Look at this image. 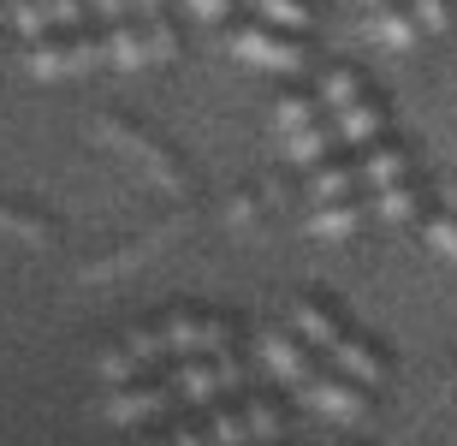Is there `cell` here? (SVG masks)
Listing matches in <instances>:
<instances>
[{"label": "cell", "instance_id": "obj_4", "mask_svg": "<svg viewBox=\"0 0 457 446\" xmlns=\"http://www.w3.org/2000/svg\"><path fill=\"white\" fill-rule=\"evenodd\" d=\"M172 387H179L185 405L214 411L220 393H237V387H244V363H237L232 351H220V358H185V363H172Z\"/></svg>", "mask_w": 457, "mask_h": 446}, {"label": "cell", "instance_id": "obj_10", "mask_svg": "<svg viewBox=\"0 0 457 446\" xmlns=\"http://www.w3.org/2000/svg\"><path fill=\"white\" fill-rule=\"evenodd\" d=\"M291 333H297L309 351H321V358H333L339 340H345L339 316H333L327 304H315V298H297V304H291Z\"/></svg>", "mask_w": 457, "mask_h": 446}, {"label": "cell", "instance_id": "obj_7", "mask_svg": "<svg viewBox=\"0 0 457 446\" xmlns=\"http://www.w3.org/2000/svg\"><path fill=\"white\" fill-rule=\"evenodd\" d=\"M232 54L250 60V66H268V72H303V60H309L303 42H297L291 30H273V24H237Z\"/></svg>", "mask_w": 457, "mask_h": 446}, {"label": "cell", "instance_id": "obj_15", "mask_svg": "<svg viewBox=\"0 0 457 446\" xmlns=\"http://www.w3.org/2000/svg\"><path fill=\"white\" fill-rule=\"evenodd\" d=\"M362 185V173L351 167V161H321V167L309 173V190H315V203H351V190Z\"/></svg>", "mask_w": 457, "mask_h": 446}, {"label": "cell", "instance_id": "obj_14", "mask_svg": "<svg viewBox=\"0 0 457 446\" xmlns=\"http://www.w3.org/2000/svg\"><path fill=\"white\" fill-rule=\"evenodd\" d=\"M362 221H369V208H362V203H315L309 232H315V239L345 244V239H356V232H362Z\"/></svg>", "mask_w": 457, "mask_h": 446}, {"label": "cell", "instance_id": "obj_2", "mask_svg": "<svg viewBox=\"0 0 457 446\" xmlns=\"http://www.w3.org/2000/svg\"><path fill=\"white\" fill-rule=\"evenodd\" d=\"M89 66H107V36L96 30H60V36H42L24 48V72L30 78H71V72H89Z\"/></svg>", "mask_w": 457, "mask_h": 446}, {"label": "cell", "instance_id": "obj_27", "mask_svg": "<svg viewBox=\"0 0 457 446\" xmlns=\"http://www.w3.org/2000/svg\"><path fill=\"white\" fill-rule=\"evenodd\" d=\"M89 13H102L107 24H119V18L131 13V0H89Z\"/></svg>", "mask_w": 457, "mask_h": 446}, {"label": "cell", "instance_id": "obj_26", "mask_svg": "<svg viewBox=\"0 0 457 446\" xmlns=\"http://www.w3.org/2000/svg\"><path fill=\"white\" fill-rule=\"evenodd\" d=\"M190 13L203 18V24H226L232 18V0H190Z\"/></svg>", "mask_w": 457, "mask_h": 446}, {"label": "cell", "instance_id": "obj_16", "mask_svg": "<svg viewBox=\"0 0 457 446\" xmlns=\"http://www.w3.org/2000/svg\"><path fill=\"white\" fill-rule=\"evenodd\" d=\"M416 18L410 13H398V6H380V13H369V36L380 42V48H392V54H404V48H416Z\"/></svg>", "mask_w": 457, "mask_h": 446}, {"label": "cell", "instance_id": "obj_29", "mask_svg": "<svg viewBox=\"0 0 457 446\" xmlns=\"http://www.w3.org/2000/svg\"><path fill=\"white\" fill-rule=\"evenodd\" d=\"M362 6H369V13H380V6H392V0H362Z\"/></svg>", "mask_w": 457, "mask_h": 446}, {"label": "cell", "instance_id": "obj_24", "mask_svg": "<svg viewBox=\"0 0 457 446\" xmlns=\"http://www.w3.org/2000/svg\"><path fill=\"white\" fill-rule=\"evenodd\" d=\"M149 24V48H154V60H172L179 54V30H172L167 18H143Z\"/></svg>", "mask_w": 457, "mask_h": 446}, {"label": "cell", "instance_id": "obj_9", "mask_svg": "<svg viewBox=\"0 0 457 446\" xmlns=\"http://www.w3.org/2000/svg\"><path fill=\"white\" fill-rule=\"evenodd\" d=\"M84 18H89V0H6V24L18 36H30V42L78 30Z\"/></svg>", "mask_w": 457, "mask_h": 446}, {"label": "cell", "instance_id": "obj_18", "mask_svg": "<svg viewBox=\"0 0 457 446\" xmlns=\"http://www.w3.org/2000/svg\"><path fill=\"white\" fill-rule=\"evenodd\" d=\"M244 417H250V434H255V446H279V429H286V411L273 405V399H244Z\"/></svg>", "mask_w": 457, "mask_h": 446}, {"label": "cell", "instance_id": "obj_3", "mask_svg": "<svg viewBox=\"0 0 457 446\" xmlns=\"http://www.w3.org/2000/svg\"><path fill=\"white\" fill-rule=\"evenodd\" d=\"M172 405H185V399H179V387H172V375L125 381V387H107V399H102L107 423H119V429H149V423H161Z\"/></svg>", "mask_w": 457, "mask_h": 446}, {"label": "cell", "instance_id": "obj_19", "mask_svg": "<svg viewBox=\"0 0 457 446\" xmlns=\"http://www.w3.org/2000/svg\"><path fill=\"white\" fill-rule=\"evenodd\" d=\"M255 13H262V24H273V30H309L315 6H309V0H255Z\"/></svg>", "mask_w": 457, "mask_h": 446}, {"label": "cell", "instance_id": "obj_6", "mask_svg": "<svg viewBox=\"0 0 457 446\" xmlns=\"http://www.w3.org/2000/svg\"><path fill=\"white\" fill-rule=\"evenodd\" d=\"M262 369H268L279 387H291V393H303L309 381L321 375V363H315V351H309L291 327H262Z\"/></svg>", "mask_w": 457, "mask_h": 446}, {"label": "cell", "instance_id": "obj_17", "mask_svg": "<svg viewBox=\"0 0 457 446\" xmlns=\"http://www.w3.org/2000/svg\"><path fill=\"white\" fill-rule=\"evenodd\" d=\"M333 143H345V138H339V125L327 120V125H309V131L286 138V155L297 167H321V161H333Z\"/></svg>", "mask_w": 457, "mask_h": 446}, {"label": "cell", "instance_id": "obj_20", "mask_svg": "<svg viewBox=\"0 0 457 446\" xmlns=\"http://www.w3.org/2000/svg\"><path fill=\"white\" fill-rule=\"evenodd\" d=\"M203 423H208V434H214V446H255L244 411H203Z\"/></svg>", "mask_w": 457, "mask_h": 446}, {"label": "cell", "instance_id": "obj_8", "mask_svg": "<svg viewBox=\"0 0 457 446\" xmlns=\"http://www.w3.org/2000/svg\"><path fill=\"white\" fill-rule=\"evenodd\" d=\"M303 411L327 417V423H339V429H351V423H362V411H369V393H362V381L339 375V369H321V375L309 381L303 393Z\"/></svg>", "mask_w": 457, "mask_h": 446}, {"label": "cell", "instance_id": "obj_21", "mask_svg": "<svg viewBox=\"0 0 457 446\" xmlns=\"http://www.w3.org/2000/svg\"><path fill=\"white\" fill-rule=\"evenodd\" d=\"M369 208L380 215V221H410V215L422 208V190H416V185H398V190H386V197H369Z\"/></svg>", "mask_w": 457, "mask_h": 446}, {"label": "cell", "instance_id": "obj_11", "mask_svg": "<svg viewBox=\"0 0 457 446\" xmlns=\"http://www.w3.org/2000/svg\"><path fill=\"white\" fill-rule=\"evenodd\" d=\"M107 66L119 72H137V66H154V48H149V24L143 18H119V24H107Z\"/></svg>", "mask_w": 457, "mask_h": 446}, {"label": "cell", "instance_id": "obj_13", "mask_svg": "<svg viewBox=\"0 0 457 446\" xmlns=\"http://www.w3.org/2000/svg\"><path fill=\"white\" fill-rule=\"evenodd\" d=\"M333 369H339V375H351V381H362V387H380V381H386V358H380V351H374V345H362L356 340V333H345L339 340V351H333Z\"/></svg>", "mask_w": 457, "mask_h": 446}, {"label": "cell", "instance_id": "obj_25", "mask_svg": "<svg viewBox=\"0 0 457 446\" xmlns=\"http://www.w3.org/2000/svg\"><path fill=\"white\" fill-rule=\"evenodd\" d=\"M410 18H416L422 30H445V18H452V6H445V0H410Z\"/></svg>", "mask_w": 457, "mask_h": 446}, {"label": "cell", "instance_id": "obj_12", "mask_svg": "<svg viewBox=\"0 0 457 446\" xmlns=\"http://www.w3.org/2000/svg\"><path fill=\"white\" fill-rule=\"evenodd\" d=\"M362 185H369V197H386V190L410 185V161L398 143H374V149H362Z\"/></svg>", "mask_w": 457, "mask_h": 446}, {"label": "cell", "instance_id": "obj_1", "mask_svg": "<svg viewBox=\"0 0 457 446\" xmlns=\"http://www.w3.org/2000/svg\"><path fill=\"white\" fill-rule=\"evenodd\" d=\"M321 107H327V120L339 125L345 149H374V143H386V120H380V107L362 96V84H356L351 66H333L321 78Z\"/></svg>", "mask_w": 457, "mask_h": 446}, {"label": "cell", "instance_id": "obj_23", "mask_svg": "<svg viewBox=\"0 0 457 446\" xmlns=\"http://www.w3.org/2000/svg\"><path fill=\"white\" fill-rule=\"evenodd\" d=\"M422 232H428V244H434L445 262H457V215H434Z\"/></svg>", "mask_w": 457, "mask_h": 446}, {"label": "cell", "instance_id": "obj_28", "mask_svg": "<svg viewBox=\"0 0 457 446\" xmlns=\"http://www.w3.org/2000/svg\"><path fill=\"white\" fill-rule=\"evenodd\" d=\"M445 203H452V215H457V179H452V185H445Z\"/></svg>", "mask_w": 457, "mask_h": 446}, {"label": "cell", "instance_id": "obj_5", "mask_svg": "<svg viewBox=\"0 0 457 446\" xmlns=\"http://www.w3.org/2000/svg\"><path fill=\"white\" fill-rule=\"evenodd\" d=\"M161 333H167V351L179 363L185 358H220L226 345H232V327L220 316H208V309H172L167 322H161Z\"/></svg>", "mask_w": 457, "mask_h": 446}, {"label": "cell", "instance_id": "obj_22", "mask_svg": "<svg viewBox=\"0 0 457 446\" xmlns=\"http://www.w3.org/2000/svg\"><path fill=\"white\" fill-rule=\"evenodd\" d=\"M273 120H279L286 138H297V131H309V125H321V120H315V102H303V96H279V102H273Z\"/></svg>", "mask_w": 457, "mask_h": 446}]
</instances>
